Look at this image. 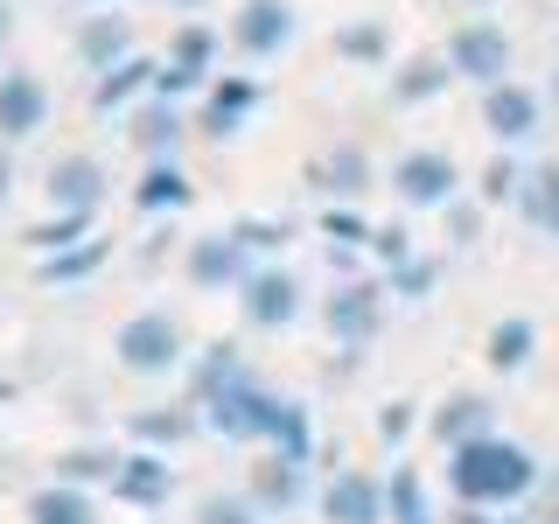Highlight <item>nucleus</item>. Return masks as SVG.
Masks as SVG:
<instances>
[{
    "mask_svg": "<svg viewBox=\"0 0 559 524\" xmlns=\"http://www.w3.org/2000/svg\"><path fill=\"white\" fill-rule=\"evenodd\" d=\"M112 454H63V476H105V483H112Z\"/></svg>",
    "mask_w": 559,
    "mask_h": 524,
    "instance_id": "obj_32",
    "label": "nucleus"
},
{
    "mask_svg": "<svg viewBox=\"0 0 559 524\" xmlns=\"http://www.w3.org/2000/svg\"><path fill=\"white\" fill-rule=\"evenodd\" d=\"M518 210H524L532 231L559 238V162H538L532 175H524V182H518Z\"/></svg>",
    "mask_w": 559,
    "mask_h": 524,
    "instance_id": "obj_14",
    "label": "nucleus"
},
{
    "mask_svg": "<svg viewBox=\"0 0 559 524\" xmlns=\"http://www.w3.org/2000/svg\"><path fill=\"white\" fill-rule=\"evenodd\" d=\"M0 43H8V8H0Z\"/></svg>",
    "mask_w": 559,
    "mask_h": 524,
    "instance_id": "obj_39",
    "label": "nucleus"
},
{
    "mask_svg": "<svg viewBox=\"0 0 559 524\" xmlns=\"http://www.w3.org/2000/svg\"><path fill=\"white\" fill-rule=\"evenodd\" d=\"M98 189H105V168L92 162V154H70V162L49 168V203L57 210H92Z\"/></svg>",
    "mask_w": 559,
    "mask_h": 524,
    "instance_id": "obj_13",
    "label": "nucleus"
},
{
    "mask_svg": "<svg viewBox=\"0 0 559 524\" xmlns=\"http://www.w3.org/2000/svg\"><path fill=\"white\" fill-rule=\"evenodd\" d=\"M238 301H245V322L252 329H287L301 314V279L294 273H245Z\"/></svg>",
    "mask_w": 559,
    "mask_h": 524,
    "instance_id": "obj_7",
    "label": "nucleus"
},
{
    "mask_svg": "<svg viewBox=\"0 0 559 524\" xmlns=\"http://www.w3.org/2000/svg\"><path fill=\"white\" fill-rule=\"evenodd\" d=\"M392 189H399V203H413V210H441V203H454V189H462V168H454L441 147H413V154H399Z\"/></svg>",
    "mask_w": 559,
    "mask_h": 524,
    "instance_id": "obj_4",
    "label": "nucleus"
},
{
    "mask_svg": "<svg viewBox=\"0 0 559 524\" xmlns=\"http://www.w3.org/2000/svg\"><path fill=\"white\" fill-rule=\"evenodd\" d=\"M378 427H384V441H399V433H406V427H413V413H399V406H392V413H384V419H378Z\"/></svg>",
    "mask_w": 559,
    "mask_h": 524,
    "instance_id": "obj_36",
    "label": "nucleus"
},
{
    "mask_svg": "<svg viewBox=\"0 0 559 524\" xmlns=\"http://www.w3.org/2000/svg\"><path fill=\"white\" fill-rule=\"evenodd\" d=\"M49 119V92L43 78H28V70H14V78H0V140H28L35 127Z\"/></svg>",
    "mask_w": 559,
    "mask_h": 524,
    "instance_id": "obj_11",
    "label": "nucleus"
},
{
    "mask_svg": "<svg viewBox=\"0 0 559 524\" xmlns=\"http://www.w3.org/2000/svg\"><path fill=\"white\" fill-rule=\"evenodd\" d=\"M454 524H497V517H489V503H468V511L454 517ZM511 524H518V517H511Z\"/></svg>",
    "mask_w": 559,
    "mask_h": 524,
    "instance_id": "obj_37",
    "label": "nucleus"
},
{
    "mask_svg": "<svg viewBox=\"0 0 559 524\" xmlns=\"http://www.w3.org/2000/svg\"><path fill=\"white\" fill-rule=\"evenodd\" d=\"M175 133H182V119H175V112H147V127H140L147 147H175Z\"/></svg>",
    "mask_w": 559,
    "mask_h": 524,
    "instance_id": "obj_33",
    "label": "nucleus"
},
{
    "mask_svg": "<svg viewBox=\"0 0 559 524\" xmlns=\"http://www.w3.org/2000/svg\"><path fill=\"white\" fill-rule=\"evenodd\" d=\"M140 84H154V63H140V57H119L112 70H105V78L92 84V105L98 112H112V105H127Z\"/></svg>",
    "mask_w": 559,
    "mask_h": 524,
    "instance_id": "obj_20",
    "label": "nucleus"
},
{
    "mask_svg": "<svg viewBox=\"0 0 559 524\" xmlns=\"http://www.w3.org/2000/svg\"><path fill=\"white\" fill-rule=\"evenodd\" d=\"M448 489L462 503H518L538 489V454L524 441H503V433H476V441L448 448Z\"/></svg>",
    "mask_w": 559,
    "mask_h": 524,
    "instance_id": "obj_2",
    "label": "nucleus"
},
{
    "mask_svg": "<svg viewBox=\"0 0 559 524\" xmlns=\"http://www.w3.org/2000/svg\"><path fill=\"white\" fill-rule=\"evenodd\" d=\"M78 49H84V63L112 70V57L127 49V28H119L112 14H92V22H84V35H78Z\"/></svg>",
    "mask_w": 559,
    "mask_h": 524,
    "instance_id": "obj_27",
    "label": "nucleus"
},
{
    "mask_svg": "<svg viewBox=\"0 0 559 524\" xmlns=\"http://www.w3.org/2000/svg\"><path fill=\"white\" fill-rule=\"evenodd\" d=\"M210 57H217V35H210L203 22H189L182 35H175V63H168V70H154V92H162V98L197 92L203 70H210Z\"/></svg>",
    "mask_w": 559,
    "mask_h": 524,
    "instance_id": "obj_10",
    "label": "nucleus"
},
{
    "mask_svg": "<svg viewBox=\"0 0 559 524\" xmlns=\"http://www.w3.org/2000/svg\"><path fill=\"white\" fill-rule=\"evenodd\" d=\"M329 329H336V343H371L378 336V287H343L336 301H329Z\"/></svg>",
    "mask_w": 559,
    "mask_h": 524,
    "instance_id": "obj_15",
    "label": "nucleus"
},
{
    "mask_svg": "<svg viewBox=\"0 0 559 524\" xmlns=\"http://www.w3.org/2000/svg\"><path fill=\"white\" fill-rule=\"evenodd\" d=\"M336 49H343V57H357V63H384V49H392V43H384L378 22H364V28H343Z\"/></svg>",
    "mask_w": 559,
    "mask_h": 524,
    "instance_id": "obj_29",
    "label": "nucleus"
},
{
    "mask_svg": "<svg viewBox=\"0 0 559 524\" xmlns=\"http://www.w3.org/2000/svg\"><path fill=\"white\" fill-rule=\"evenodd\" d=\"M252 497L266 503V511H294V503H301V462H287V454L266 462V468H259V483H252Z\"/></svg>",
    "mask_w": 559,
    "mask_h": 524,
    "instance_id": "obj_22",
    "label": "nucleus"
},
{
    "mask_svg": "<svg viewBox=\"0 0 559 524\" xmlns=\"http://www.w3.org/2000/svg\"><path fill=\"white\" fill-rule=\"evenodd\" d=\"M448 63L468 84H497V78H511V35L497 22H462L448 35Z\"/></svg>",
    "mask_w": 559,
    "mask_h": 524,
    "instance_id": "obj_5",
    "label": "nucleus"
},
{
    "mask_svg": "<svg viewBox=\"0 0 559 524\" xmlns=\"http://www.w3.org/2000/svg\"><path fill=\"white\" fill-rule=\"evenodd\" d=\"M322 517L329 524H384V483L364 476V468H343V476H329L322 489Z\"/></svg>",
    "mask_w": 559,
    "mask_h": 524,
    "instance_id": "obj_9",
    "label": "nucleus"
},
{
    "mask_svg": "<svg viewBox=\"0 0 559 524\" xmlns=\"http://www.w3.org/2000/svg\"><path fill=\"white\" fill-rule=\"evenodd\" d=\"M231 43L245 49V57H280V49L294 43V8L287 0H245L238 8V22H231Z\"/></svg>",
    "mask_w": 559,
    "mask_h": 524,
    "instance_id": "obj_8",
    "label": "nucleus"
},
{
    "mask_svg": "<svg viewBox=\"0 0 559 524\" xmlns=\"http://www.w3.org/2000/svg\"><path fill=\"white\" fill-rule=\"evenodd\" d=\"M112 349H119V364H127V371L162 378V371H175V364H182V329H175L162 308H147V314H133V322L119 329Z\"/></svg>",
    "mask_w": 559,
    "mask_h": 524,
    "instance_id": "obj_3",
    "label": "nucleus"
},
{
    "mask_svg": "<svg viewBox=\"0 0 559 524\" xmlns=\"http://www.w3.org/2000/svg\"><path fill=\"white\" fill-rule=\"evenodd\" d=\"M252 105H259V84L252 78H224L217 84V92H210V112H203V133H238L245 127V112H252Z\"/></svg>",
    "mask_w": 559,
    "mask_h": 524,
    "instance_id": "obj_17",
    "label": "nucleus"
},
{
    "mask_svg": "<svg viewBox=\"0 0 559 524\" xmlns=\"http://www.w3.org/2000/svg\"><path fill=\"white\" fill-rule=\"evenodd\" d=\"M182 427H189V419H162V413H147V419H140V433H147V441H182Z\"/></svg>",
    "mask_w": 559,
    "mask_h": 524,
    "instance_id": "obj_34",
    "label": "nucleus"
},
{
    "mask_svg": "<svg viewBox=\"0 0 559 524\" xmlns=\"http://www.w3.org/2000/svg\"><path fill=\"white\" fill-rule=\"evenodd\" d=\"M189 279H197L203 294H217V287H238L245 279V238L231 231V238H197L189 245Z\"/></svg>",
    "mask_w": 559,
    "mask_h": 524,
    "instance_id": "obj_12",
    "label": "nucleus"
},
{
    "mask_svg": "<svg viewBox=\"0 0 559 524\" xmlns=\"http://www.w3.org/2000/svg\"><path fill=\"white\" fill-rule=\"evenodd\" d=\"M483 127H489V140H497V147L532 140V133H538V92H532V84H518V78L483 84Z\"/></svg>",
    "mask_w": 559,
    "mask_h": 524,
    "instance_id": "obj_6",
    "label": "nucleus"
},
{
    "mask_svg": "<svg viewBox=\"0 0 559 524\" xmlns=\"http://www.w3.org/2000/svg\"><path fill=\"white\" fill-rule=\"evenodd\" d=\"M175 8H203V0H175Z\"/></svg>",
    "mask_w": 559,
    "mask_h": 524,
    "instance_id": "obj_40",
    "label": "nucleus"
},
{
    "mask_svg": "<svg viewBox=\"0 0 559 524\" xmlns=\"http://www.w3.org/2000/svg\"><path fill=\"white\" fill-rule=\"evenodd\" d=\"M489 398H448L441 413H433V433H441V441L454 448V441H476V433H489Z\"/></svg>",
    "mask_w": 559,
    "mask_h": 524,
    "instance_id": "obj_19",
    "label": "nucleus"
},
{
    "mask_svg": "<svg viewBox=\"0 0 559 524\" xmlns=\"http://www.w3.org/2000/svg\"><path fill=\"white\" fill-rule=\"evenodd\" d=\"M532 343H538V329L524 322H497L489 329V364H497V371H524V364H532Z\"/></svg>",
    "mask_w": 559,
    "mask_h": 524,
    "instance_id": "obj_24",
    "label": "nucleus"
},
{
    "mask_svg": "<svg viewBox=\"0 0 559 524\" xmlns=\"http://www.w3.org/2000/svg\"><path fill=\"white\" fill-rule=\"evenodd\" d=\"M112 497H127V503H162V497H168V462H162V454H127V462L112 468Z\"/></svg>",
    "mask_w": 559,
    "mask_h": 524,
    "instance_id": "obj_16",
    "label": "nucleus"
},
{
    "mask_svg": "<svg viewBox=\"0 0 559 524\" xmlns=\"http://www.w3.org/2000/svg\"><path fill=\"white\" fill-rule=\"evenodd\" d=\"M197 524H259V497H203Z\"/></svg>",
    "mask_w": 559,
    "mask_h": 524,
    "instance_id": "obj_28",
    "label": "nucleus"
},
{
    "mask_svg": "<svg viewBox=\"0 0 559 524\" xmlns=\"http://www.w3.org/2000/svg\"><path fill=\"white\" fill-rule=\"evenodd\" d=\"M182 203H189L182 168H175V162H154L147 182H140V210H182Z\"/></svg>",
    "mask_w": 559,
    "mask_h": 524,
    "instance_id": "obj_26",
    "label": "nucleus"
},
{
    "mask_svg": "<svg viewBox=\"0 0 559 524\" xmlns=\"http://www.w3.org/2000/svg\"><path fill=\"white\" fill-rule=\"evenodd\" d=\"M384 511H392V524H433V511H427V489H419L413 468H399V476L384 483Z\"/></svg>",
    "mask_w": 559,
    "mask_h": 524,
    "instance_id": "obj_25",
    "label": "nucleus"
},
{
    "mask_svg": "<svg viewBox=\"0 0 559 524\" xmlns=\"http://www.w3.org/2000/svg\"><path fill=\"white\" fill-rule=\"evenodd\" d=\"M98 266V245H84V252H70V259H49L43 279H78V273H92Z\"/></svg>",
    "mask_w": 559,
    "mask_h": 524,
    "instance_id": "obj_30",
    "label": "nucleus"
},
{
    "mask_svg": "<svg viewBox=\"0 0 559 524\" xmlns=\"http://www.w3.org/2000/svg\"><path fill=\"white\" fill-rule=\"evenodd\" d=\"M448 78H454V63H441V57H419V63H406V70L392 78V98H399V105H419V98L448 92Z\"/></svg>",
    "mask_w": 559,
    "mask_h": 524,
    "instance_id": "obj_21",
    "label": "nucleus"
},
{
    "mask_svg": "<svg viewBox=\"0 0 559 524\" xmlns=\"http://www.w3.org/2000/svg\"><path fill=\"white\" fill-rule=\"evenodd\" d=\"M329 238H349V245H357V238H378V231H364L357 217H329Z\"/></svg>",
    "mask_w": 559,
    "mask_h": 524,
    "instance_id": "obj_35",
    "label": "nucleus"
},
{
    "mask_svg": "<svg viewBox=\"0 0 559 524\" xmlns=\"http://www.w3.org/2000/svg\"><path fill=\"white\" fill-rule=\"evenodd\" d=\"M28 524H98V511H92L84 489L49 483V489H35V497H28Z\"/></svg>",
    "mask_w": 559,
    "mask_h": 524,
    "instance_id": "obj_18",
    "label": "nucleus"
},
{
    "mask_svg": "<svg viewBox=\"0 0 559 524\" xmlns=\"http://www.w3.org/2000/svg\"><path fill=\"white\" fill-rule=\"evenodd\" d=\"M203 427L210 433H224V441H273L287 462H308V413L301 406H287V398H273L266 384H252L245 371L231 378H217L203 392Z\"/></svg>",
    "mask_w": 559,
    "mask_h": 524,
    "instance_id": "obj_1",
    "label": "nucleus"
},
{
    "mask_svg": "<svg viewBox=\"0 0 559 524\" xmlns=\"http://www.w3.org/2000/svg\"><path fill=\"white\" fill-rule=\"evenodd\" d=\"M314 182H322L329 196H357V189L371 182V162H364L357 147H336L329 162H314Z\"/></svg>",
    "mask_w": 559,
    "mask_h": 524,
    "instance_id": "obj_23",
    "label": "nucleus"
},
{
    "mask_svg": "<svg viewBox=\"0 0 559 524\" xmlns=\"http://www.w3.org/2000/svg\"><path fill=\"white\" fill-rule=\"evenodd\" d=\"M518 182H524V175H518L511 162H497V168L483 175V196H489V203H503V196H518Z\"/></svg>",
    "mask_w": 559,
    "mask_h": 524,
    "instance_id": "obj_31",
    "label": "nucleus"
},
{
    "mask_svg": "<svg viewBox=\"0 0 559 524\" xmlns=\"http://www.w3.org/2000/svg\"><path fill=\"white\" fill-rule=\"evenodd\" d=\"M476 8H483V0H476Z\"/></svg>",
    "mask_w": 559,
    "mask_h": 524,
    "instance_id": "obj_41",
    "label": "nucleus"
},
{
    "mask_svg": "<svg viewBox=\"0 0 559 524\" xmlns=\"http://www.w3.org/2000/svg\"><path fill=\"white\" fill-rule=\"evenodd\" d=\"M8 182H14V162H8V147H0V203H8Z\"/></svg>",
    "mask_w": 559,
    "mask_h": 524,
    "instance_id": "obj_38",
    "label": "nucleus"
}]
</instances>
